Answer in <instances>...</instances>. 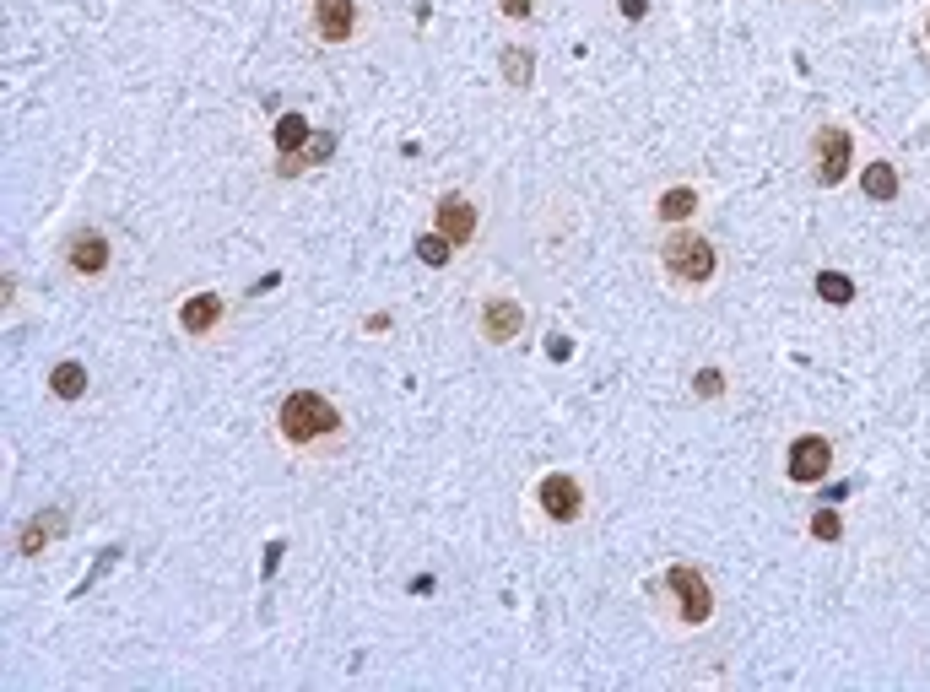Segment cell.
<instances>
[{
  "label": "cell",
  "instance_id": "1",
  "mask_svg": "<svg viewBox=\"0 0 930 692\" xmlns=\"http://www.w3.org/2000/svg\"><path fill=\"white\" fill-rule=\"evenodd\" d=\"M276 428H282V438L292 449H314V444H325V438L341 433V411L314 390H292L287 401L276 406Z\"/></svg>",
  "mask_w": 930,
  "mask_h": 692
},
{
  "label": "cell",
  "instance_id": "2",
  "mask_svg": "<svg viewBox=\"0 0 930 692\" xmlns=\"http://www.w3.org/2000/svg\"><path fill=\"white\" fill-rule=\"evenodd\" d=\"M660 260H666V271L676 276V282H687V287L714 282V265H720V255H714L709 238H703V233H687V228H676L666 244H660Z\"/></svg>",
  "mask_w": 930,
  "mask_h": 692
},
{
  "label": "cell",
  "instance_id": "3",
  "mask_svg": "<svg viewBox=\"0 0 930 692\" xmlns=\"http://www.w3.org/2000/svg\"><path fill=\"white\" fill-rule=\"evenodd\" d=\"M666 590L676 595V611H682L687 628H703V622L714 617V590L703 584V574L693 563H671L666 568Z\"/></svg>",
  "mask_w": 930,
  "mask_h": 692
},
{
  "label": "cell",
  "instance_id": "4",
  "mask_svg": "<svg viewBox=\"0 0 930 692\" xmlns=\"http://www.w3.org/2000/svg\"><path fill=\"white\" fill-rule=\"evenodd\" d=\"M849 163H855V141H849V130L822 125L817 141H812V173H817V184H844Z\"/></svg>",
  "mask_w": 930,
  "mask_h": 692
},
{
  "label": "cell",
  "instance_id": "5",
  "mask_svg": "<svg viewBox=\"0 0 930 692\" xmlns=\"http://www.w3.org/2000/svg\"><path fill=\"white\" fill-rule=\"evenodd\" d=\"M536 503H541V514H547L552 525H574V519L584 514V487H579V476H568V471L541 476Z\"/></svg>",
  "mask_w": 930,
  "mask_h": 692
},
{
  "label": "cell",
  "instance_id": "6",
  "mask_svg": "<svg viewBox=\"0 0 930 692\" xmlns=\"http://www.w3.org/2000/svg\"><path fill=\"white\" fill-rule=\"evenodd\" d=\"M828 465H833V444L828 438H817V433H801L790 444V482H801V487H812L828 476Z\"/></svg>",
  "mask_w": 930,
  "mask_h": 692
},
{
  "label": "cell",
  "instance_id": "7",
  "mask_svg": "<svg viewBox=\"0 0 930 692\" xmlns=\"http://www.w3.org/2000/svg\"><path fill=\"white\" fill-rule=\"evenodd\" d=\"M109 260H114V249H109V238L103 233L82 228V233L65 238V265H71L76 276H103L109 271Z\"/></svg>",
  "mask_w": 930,
  "mask_h": 692
},
{
  "label": "cell",
  "instance_id": "8",
  "mask_svg": "<svg viewBox=\"0 0 930 692\" xmlns=\"http://www.w3.org/2000/svg\"><path fill=\"white\" fill-rule=\"evenodd\" d=\"M476 330H482V341L509 346V341L525 330V309H520L514 298H487V303H482V319H476Z\"/></svg>",
  "mask_w": 930,
  "mask_h": 692
},
{
  "label": "cell",
  "instance_id": "9",
  "mask_svg": "<svg viewBox=\"0 0 930 692\" xmlns=\"http://www.w3.org/2000/svg\"><path fill=\"white\" fill-rule=\"evenodd\" d=\"M433 233H444L449 244H471L476 238V206L465 201V195H444V201L433 206Z\"/></svg>",
  "mask_w": 930,
  "mask_h": 692
},
{
  "label": "cell",
  "instance_id": "10",
  "mask_svg": "<svg viewBox=\"0 0 930 692\" xmlns=\"http://www.w3.org/2000/svg\"><path fill=\"white\" fill-rule=\"evenodd\" d=\"M357 28V0H314V33L325 44H347Z\"/></svg>",
  "mask_w": 930,
  "mask_h": 692
},
{
  "label": "cell",
  "instance_id": "11",
  "mask_svg": "<svg viewBox=\"0 0 930 692\" xmlns=\"http://www.w3.org/2000/svg\"><path fill=\"white\" fill-rule=\"evenodd\" d=\"M222 309H228V303H222L217 292H201V298H190L179 309V330H184V336H206V330L222 319Z\"/></svg>",
  "mask_w": 930,
  "mask_h": 692
},
{
  "label": "cell",
  "instance_id": "12",
  "mask_svg": "<svg viewBox=\"0 0 930 692\" xmlns=\"http://www.w3.org/2000/svg\"><path fill=\"white\" fill-rule=\"evenodd\" d=\"M60 530H65V514H60V509H44V514H33V525L22 530V536H17V552H22V557L44 552V541H55Z\"/></svg>",
  "mask_w": 930,
  "mask_h": 692
},
{
  "label": "cell",
  "instance_id": "13",
  "mask_svg": "<svg viewBox=\"0 0 930 692\" xmlns=\"http://www.w3.org/2000/svg\"><path fill=\"white\" fill-rule=\"evenodd\" d=\"M860 184H866L871 201H893V195H898V168H893V163H871Z\"/></svg>",
  "mask_w": 930,
  "mask_h": 692
},
{
  "label": "cell",
  "instance_id": "14",
  "mask_svg": "<svg viewBox=\"0 0 930 692\" xmlns=\"http://www.w3.org/2000/svg\"><path fill=\"white\" fill-rule=\"evenodd\" d=\"M49 390H55L60 401H76V395L87 390V374H82V363H60L55 374H49Z\"/></svg>",
  "mask_w": 930,
  "mask_h": 692
},
{
  "label": "cell",
  "instance_id": "15",
  "mask_svg": "<svg viewBox=\"0 0 930 692\" xmlns=\"http://www.w3.org/2000/svg\"><path fill=\"white\" fill-rule=\"evenodd\" d=\"M303 141H309V119H303V114H282V119H276V152H298Z\"/></svg>",
  "mask_w": 930,
  "mask_h": 692
},
{
  "label": "cell",
  "instance_id": "16",
  "mask_svg": "<svg viewBox=\"0 0 930 692\" xmlns=\"http://www.w3.org/2000/svg\"><path fill=\"white\" fill-rule=\"evenodd\" d=\"M693 211H698V195L693 190H666V195H660V217H666V222H687Z\"/></svg>",
  "mask_w": 930,
  "mask_h": 692
},
{
  "label": "cell",
  "instance_id": "17",
  "mask_svg": "<svg viewBox=\"0 0 930 692\" xmlns=\"http://www.w3.org/2000/svg\"><path fill=\"white\" fill-rule=\"evenodd\" d=\"M449 255H455V244H449L444 233L417 238V260H422V265H433V271H438V265H449Z\"/></svg>",
  "mask_w": 930,
  "mask_h": 692
},
{
  "label": "cell",
  "instance_id": "18",
  "mask_svg": "<svg viewBox=\"0 0 930 692\" xmlns=\"http://www.w3.org/2000/svg\"><path fill=\"white\" fill-rule=\"evenodd\" d=\"M817 292H822V303H849V298H855V282L839 276V271H822L817 276Z\"/></svg>",
  "mask_w": 930,
  "mask_h": 692
},
{
  "label": "cell",
  "instance_id": "19",
  "mask_svg": "<svg viewBox=\"0 0 930 692\" xmlns=\"http://www.w3.org/2000/svg\"><path fill=\"white\" fill-rule=\"evenodd\" d=\"M503 76H509V87H530V55L525 49H503Z\"/></svg>",
  "mask_w": 930,
  "mask_h": 692
},
{
  "label": "cell",
  "instance_id": "20",
  "mask_svg": "<svg viewBox=\"0 0 930 692\" xmlns=\"http://www.w3.org/2000/svg\"><path fill=\"white\" fill-rule=\"evenodd\" d=\"M839 530H844V525H839V514H833V509H817V514H812V536H817V541H839Z\"/></svg>",
  "mask_w": 930,
  "mask_h": 692
},
{
  "label": "cell",
  "instance_id": "21",
  "mask_svg": "<svg viewBox=\"0 0 930 692\" xmlns=\"http://www.w3.org/2000/svg\"><path fill=\"white\" fill-rule=\"evenodd\" d=\"M693 390L703 395V401H714V395H725V374L720 368H703V374L693 379Z\"/></svg>",
  "mask_w": 930,
  "mask_h": 692
},
{
  "label": "cell",
  "instance_id": "22",
  "mask_svg": "<svg viewBox=\"0 0 930 692\" xmlns=\"http://www.w3.org/2000/svg\"><path fill=\"white\" fill-rule=\"evenodd\" d=\"M498 6H503V17H514V22L530 17V0H498Z\"/></svg>",
  "mask_w": 930,
  "mask_h": 692
},
{
  "label": "cell",
  "instance_id": "23",
  "mask_svg": "<svg viewBox=\"0 0 930 692\" xmlns=\"http://www.w3.org/2000/svg\"><path fill=\"white\" fill-rule=\"evenodd\" d=\"M649 11V0H622V17H644Z\"/></svg>",
  "mask_w": 930,
  "mask_h": 692
}]
</instances>
